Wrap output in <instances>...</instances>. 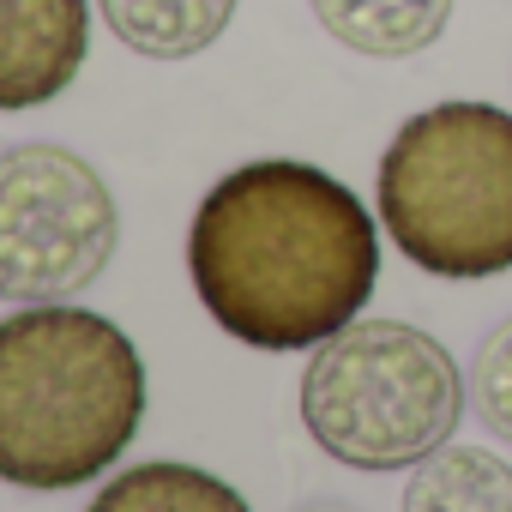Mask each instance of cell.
Returning <instances> with one entry per match:
<instances>
[{
	"mask_svg": "<svg viewBox=\"0 0 512 512\" xmlns=\"http://www.w3.org/2000/svg\"><path fill=\"white\" fill-rule=\"evenodd\" d=\"M103 25L145 61H187L205 55L241 0H97Z\"/></svg>",
	"mask_w": 512,
	"mask_h": 512,
	"instance_id": "8",
	"label": "cell"
},
{
	"mask_svg": "<svg viewBox=\"0 0 512 512\" xmlns=\"http://www.w3.org/2000/svg\"><path fill=\"white\" fill-rule=\"evenodd\" d=\"M121 211L67 145L0 151V302H67L115 260Z\"/></svg>",
	"mask_w": 512,
	"mask_h": 512,
	"instance_id": "5",
	"label": "cell"
},
{
	"mask_svg": "<svg viewBox=\"0 0 512 512\" xmlns=\"http://www.w3.org/2000/svg\"><path fill=\"white\" fill-rule=\"evenodd\" d=\"M187 272L205 314L253 350H314L380 278V229L326 169L266 157L229 169L193 211Z\"/></svg>",
	"mask_w": 512,
	"mask_h": 512,
	"instance_id": "1",
	"label": "cell"
},
{
	"mask_svg": "<svg viewBox=\"0 0 512 512\" xmlns=\"http://www.w3.org/2000/svg\"><path fill=\"white\" fill-rule=\"evenodd\" d=\"M91 512H253L223 476L199 470V464H175V458H157V464H133L121 470L97 500Z\"/></svg>",
	"mask_w": 512,
	"mask_h": 512,
	"instance_id": "10",
	"label": "cell"
},
{
	"mask_svg": "<svg viewBox=\"0 0 512 512\" xmlns=\"http://www.w3.org/2000/svg\"><path fill=\"white\" fill-rule=\"evenodd\" d=\"M464 374L440 338L404 320H350L302 368V422L350 470H404L452 440Z\"/></svg>",
	"mask_w": 512,
	"mask_h": 512,
	"instance_id": "4",
	"label": "cell"
},
{
	"mask_svg": "<svg viewBox=\"0 0 512 512\" xmlns=\"http://www.w3.org/2000/svg\"><path fill=\"white\" fill-rule=\"evenodd\" d=\"M91 55L85 0H0V109L55 103Z\"/></svg>",
	"mask_w": 512,
	"mask_h": 512,
	"instance_id": "6",
	"label": "cell"
},
{
	"mask_svg": "<svg viewBox=\"0 0 512 512\" xmlns=\"http://www.w3.org/2000/svg\"><path fill=\"white\" fill-rule=\"evenodd\" d=\"M308 7L332 43L374 61L422 55L452 25V0H308Z\"/></svg>",
	"mask_w": 512,
	"mask_h": 512,
	"instance_id": "7",
	"label": "cell"
},
{
	"mask_svg": "<svg viewBox=\"0 0 512 512\" xmlns=\"http://www.w3.org/2000/svg\"><path fill=\"white\" fill-rule=\"evenodd\" d=\"M380 223L428 278L512 272V115L494 103H434L380 157Z\"/></svg>",
	"mask_w": 512,
	"mask_h": 512,
	"instance_id": "3",
	"label": "cell"
},
{
	"mask_svg": "<svg viewBox=\"0 0 512 512\" xmlns=\"http://www.w3.org/2000/svg\"><path fill=\"white\" fill-rule=\"evenodd\" d=\"M404 512H512V464L488 446H440L416 464Z\"/></svg>",
	"mask_w": 512,
	"mask_h": 512,
	"instance_id": "9",
	"label": "cell"
},
{
	"mask_svg": "<svg viewBox=\"0 0 512 512\" xmlns=\"http://www.w3.org/2000/svg\"><path fill=\"white\" fill-rule=\"evenodd\" d=\"M145 416L133 338L67 302H25L0 320V482L79 488L121 464Z\"/></svg>",
	"mask_w": 512,
	"mask_h": 512,
	"instance_id": "2",
	"label": "cell"
},
{
	"mask_svg": "<svg viewBox=\"0 0 512 512\" xmlns=\"http://www.w3.org/2000/svg\"><path fill=\"white\" fill-rule=\"evenodd\" d=\"M314 512H344V506H314Z\"/></svg>",
	"mask_w": 512,
	"mask_h": 512,
	"instance_id": "12",
	"label": "cell"
},
{
	"mask_svg": "<svg viewBox=\"0 0 512 512\" xmlns=\"http://www.w3.org/2000/svg\"><path fill=\"white\" fill-rule=\"evenodd\" d=\"M470 398H476V416L512 440V320H500L482 350H476V374H470Z\"/></svg>",
	"mask_w": 512,
	"mask_h": 512,
	"instance_id": "11",
	"label": "cell"
}]
</instances>
